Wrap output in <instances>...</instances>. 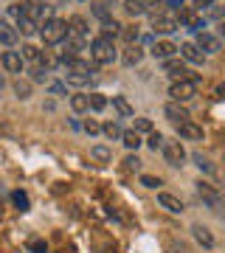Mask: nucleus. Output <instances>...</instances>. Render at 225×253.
<instances>
[{"mask_svg": "<svg viewBox=\"0 0 225 253\" xmlns=\"http://www.w3.org/2000/svg\"><path fill=\"white\" fill-rule=\"evenodd\" d=\"M40 37H43L45 45H56V42H65L68 40V23L59 17H48L45 26L40 28Z\"/></svg>", "mask_w": 225, "mask_h": 253, "instance_id": "1", "label": "nucleus"}, {"mask_svg": "<svg viewBox=\"0 0 225 253\" xmlns=\"http://www.w3.org/2000/svg\"><path fill=\"white\" fill-rule=\"evenodd\" d=\"M90 56H93V65H110L116 62V45L110 37H96L90 42Z\"/></svg>", "mask_w": 225, "mask_h": 253, "instance_id": "2", "label": "nucleus"}, {"mask_svg": "<svg viewBox=\"0 0 225 253\" xmlns=\"http://www.w3.org/2000/svg\"><path fill=\"white\" fill-rule=\"evenodd\" d=\"M194 186H197V197L203 200V203H206L214 214H225V197L214 189V186H211V183L200 180V183H194Z\"/></svg>", "mask_w": 225, "mask_h": 253, "instance_id": "3", "label": "nucleus"}, {"mask_svg": "<svg viewBox=\"0 0 225 253\" xmlns=\"http://www.w3.org/2000/svg\"><path fill=\"white\" fill-rule=\"evenodd\" d=\"M161 152H163V158H166V163L175 166V169H180V166L186 163V149H183L180 141H163Z\"/></svg>", "mask_w": 225, "mask_h": 253, "instance_id": "4", "label": "nucleus"}, {"mask_svg": "<svg viewBox=\"0 0 225 253\" xmlns=\"http://www.w3.org/2000/svg\"><path fill=\"white\" fill-rule=\"evenodd\" d=\"M172 101H189L197 96V82H175L169 87Z\"/></svg>", "mask_w": 225, "mask_h": 253, "instance_id": "5", "label": "nucleus"}, {"mask_svg": "<svg viewBox=\"0 0 225 253\" xmlns=\"http://www.w3.org/2000/svg\"><path fill=\"white\" fill-rule=\"evenodd\" d=\"M194 45H197L203 54H217V51L223 48V40H220V37H214V34H208V31H200Z\"/></svg>", "mask_w": 225, "mask_h": 253, "instance_id": "6", "label": "nucleus"}, {"mask_svg": "<svg viewBox=\"0 0 225 253\" xmlns=\"http://www.w3.org/2000/svg\"><path fill=\"white\" fill-rule=\"evenodd\" d=\"M163 116L169 118L172 124H183V121H189V110L183 107L180 101H169V104L163 107Z\"/></svg>", "mask_w": 225, "mask_h": 253, "instance_id": "7", "label": "nucleus"}, {"mask_svg": "<svg viewBox=\"0 0 225 253\" xmlns=\"http://www.w3.org/2000/svg\"><path fill=\"white\" fill-rule=\"evenodd\" d=\"M0 65H3L6 73H23V56H20L17 51H3Z\"/></svg>", "mask_w": 225, "mask_h": 253, "instance_id": "8", "label": "nucleus"}, {"mask_svg": "<svg viewBox=\"0 0 225 253\" xmlns=\"http://www.w3.org/2000/svg\"><path fill=\"white\" fill-rule=\"evenodd\" d=\"M178 28H180L178 17H169V14H158V17H155V23H152L155 34H172V31H178Z\"/></svg>", "mask_w": 225, "mask_h": 253, "instance_id": "9", "label": "nucleus"}, {"mask_svg": "<svg viewBox=\"0 0 225 253\" xmlns=\"http://www.w3.org/2000/svg\"><path fill=\"white\" fill-rule=\"evenodd\" d=\"M152 54L158 56V59H163V62H166V59H172V56L178 54V45H175L172 40H158V42L152 45Z\"/></svg>", "mask_w": 225, "mask_h": 253, "instance_id": "10", "label": "nucleus"}, {"mask_svg": "<svg viewBox=\"0 0 225 253\" xmlns=\"http://www.w3.org/2000/svg\"><path fill=\"white\" fill-rule=\"evenodd\" d=\"M178 135L186 138V141H203V126L191 124V121H183V124H178Z\"/></svg>", "mask_w": 225, "mask_h": 253, "instance_id": "11", "label": "nucleus"}, {"mask_svg": "<svg viewBox=\"0 0 225 253\" xmlns=\"http://www.w3.org/2000/svg\"><path fill=\"white\" fill-rule=\"evenodd\" d=\"M88 31H90V26H88V20L85 17H79V14H73L71 20H68V37H82V40H85V37H88Z\"/></svg>", "mask_w": 225, "mask_h": 253, "instance_id": "12", "label": "nucleus"}, {"mask_svg": "<svg viewBox=\"0 0 225 253\" xmlns=\"http://www.w3.org/2000/svg\"><path fill=\"white\" fill-rule=\"evenodd\" d=\"M158 203H161L166 211H172V214H183V211H186V208H183V200H178L175 194H166V191L158 194Z\"/></svg>", "mask_w": 225, "mask_h": 253, "instance_id": "13", "label": "nucleus"}, {"mask_svg": "<svg viewBox=\"0 0 225 253\" xmlns=\"http://www.w3.org/2000/svg\"><path fill=\"white\" fill-rule=\"evenodd\" d=\"M178 51H180V56H183L186 62H194V65L203 62V51H200V48L194 45V42H183V45H180Z\"/></svg>", "mask_w": 225, "mask_h": 253, "instance_id": "14", "label": "nucleus"}, {"mask_svg": "<svg viewBox=\"0 0 225 253\" xmlns=\"http://www.w3.org/2000/svg\"><path fill=\"white\" fill-rule=\"evenodd\" d=\"M17 28L14 26H9V23H6V20H0V42H3V45H14V42H17Z\"/></svg>", "mask_w": 225, "mask_h": 253, "instance_id": "15", "label": "nucleus"}, {"mask_svg": "<svg viewBox=\"0 0 225 253\" xmlns=\"http://www.w3.org/2000/svg\"><path fill=\"white\" fill-rule=\"evenodd\" d=\"M144 59V51H141V45L135 42V45H127V51H124V56H121V62L127 65V68H133V65H138Z\"/></svg>", "mask_w": 225, "mask_h": 253, "instance_id": "16", "label": "nucleus"}, {"mask_svg": "<svg viewBox=\"0 0 225 253\" xmlns=\"http://www.w3.org/2000/svg\"><path fill=\"white\" fill-rule=\"evenodd\" d=\"M26 62H34V65H43L45 62V56H43V51L40 48H34V45H23V51H17ZM45 68H48V62H45Z\"/></svg>", "mask_w": 225, "mask_h": 253, "instance_id": "17", "label": "nucleus"}, {"mask_svg": "<svg viewBox=\"0 0 225 253\" xmlns=\"http://www.w3.org/2000/svg\"><path fill=\"white\" fill-rule=\"evenodd\" d=\"M191 234H194V239H197V242L203 245L206 251H211V248H214V236H211V231H208V228L194 225V228H191Z\"/></svg>", "mask_w": 225, "mask_h": 253, "instance_id": "18", "label": "nucleus"}, {"mask_svg": "<svg viewBox=\"0 0 225 253\" xmlns=\"http://www.w3.org/2000/svg\"><path fill=\"white\" fill-rule=\"evenodd\" d=\"M124 9H127V14L138 17V14L149 11V0H124Z\"/></svg>", "mask_w": 225, "mask_h": 253, "instance_id": "19", "label": "nucleus"}, {"mask_svg": "<svg viewBox=\"0 0 225 253\" xmlns=\"http://www.w3.org/2000/svg\"><path fill=\"white\" fill-rule=\"evenodd\" d=\"M113 107L118 110V116H121V118H133V116H135L133 104H130L124 96H113Z\"/></svg>", "mask_w": 225, "mask_h": 253, "instance_id": "20", "label": "nucleus"}, {"mask_svg": "<svg viewBox=\"0 0 225 253\" xmlns=\"http://www.w3.org/2000/svg\"><path fill=\"white\" fill-rule=\"evenodd\" d=\"M82 51H88L85 40H82V37H71L68 45H65V56H76V54H82Z\"/></svg>", "mask_w": 225, "mask_h": 253, "instance_id": "21", "label": "nucleus"}, {"mask_svg": "<svg viewBox=\"0 0 225 253\" xmlns=\"http://www.w3.org/2000/svg\"><path fill=\"white\" fill-rule=\"evenodd\" d=\"M116 34H121V23L113 17L101 20V37H116Z\"/></svg>", "mask_w": 225, "mask_h": 253, "instance_id": "22", "label": "nucleus"}, {"mask_svg": "<svg viewBox=\"0 0 225 253\" xmlns=\"http://www.w3.org/2000/svg\"><path fill=\"white\" fill-rule=\"evenodd\" d=\"M90 76H93V73H85V71H68V76H65V79L71 82V84H76V87H82V84H88V82H90Z\"/></svg>", "mask_w": 225, "mask_h": 253, "instance_id": "23", "label": "nucleus"}, {"mask_svg": "<svg viewBox=\"0 0 225 253\" xmlns=\"http://www.w3.org/2000/svg\"><path fill=\"white\" fill-rule=\"evenodd\" d=\"M101 132L110 138V141H121V135H124V129L116 124V121H107V124L101 126Z\"/></svg>", "mask_w": 225, "mask_h": 253, "instance_id": "24", "label": "nucleus"}, {"mask_svg": "<svg viewBox=\"0 0 225 253\" xmlns=\"http://www.w3.org/2000/svg\"><path fill=\"white\" fill-rule=\"evenodd\" d=\"M88 104H90V110H93V113H101V110L107 107V99H104V93H90Z\"/></svg>", "mask_w": 225, "mask_h": 253, "instance_id": "25", "label": "nucleus"}, {"mask_svg": "<svg viewBox=\"0 0 225 253\" xmlns=\"http://www.w3.org/2000/svg\"><path fill=\"white\" fill-rule=\"evenodd\" d=\"M20 31H23L26 37L37 34V23H34V20H28V17H23V14H20V17H17V34H20Z\"/></svg>", "mask_w": 225, "mask_h": 253, "instance_id": "26", "label": "nucleus"}, {"mask_svg": "<svg viewBox=\"0 0 225 253\" xmlns=\"http://www.w3.org/2000/svg\"><path fill=\"white\" fill-rule=\"evenodd\" d=\"M121 144H124L127 149H138L144 141H141V135H138L135 129H130V132H124V135H121Z\"/></svg>", "mask_w": 225, "mask_h": 253, "instance_id": "27", "label": "nucleus"}, {"mask_svg": "<svg viewBox=\"0 0 225 253\" xmlns=\"http://www.w3.org/2000/svg\"><path fill=\"white\" fill-rule=\"evenodd\" d=\"M14 93H17V99H31V82H26V79H17L14 82Z\"/></svg>", "mask_w": 225, "mask_h": 253, "instance_id": "28", "label": "nucleus"}, {"mask_svg": "<svg viewBox=\"0 0 225 253\" xmlns=\"http://www.w3.org/2000/svg\"><path fill=\"white\" fill-rule=\"evenodd\" d=\"M71 107L76 110V113H85V110H90V104H88V96H82V93H76V96H71Z\"/></svg>", "mask_w": 225, "mask_h": 253, "instance_id": "29", "label": "nucleus"}, {"mask_svg": "<svg viewBox=\"0 0 225 253\" xmlns=\"http://www.w3.org/2000/svg\"><path fill=\"white\" fill-rule=\"evenodd\" d=\"M121 37H124L130 45L138 42V26H121Z\"/></svg>", "mask_w": 225, "mask_h": 253, "instance_id": "30", "label": "nucleus"}, {"mask_svg": "<svg viewBox=\"0 0 225 253\" xmlns=\"http://www.w3.org/2000/svg\"><path fill=\"white\" fill-rule=\"evenodd\" d=\"M163 141H166V138H163L161 132H149V138H146V146H149V149H155V152H158V149H161V146H163Z\"/></svg>", "mask_w": 225, "mask_h": 253, "instance_id": "31", "label": "nucleus"}, {"mask_svg": "<svg viewBox=\"0 0 225 253\" xmlns=\"http://www.w3.org/2000/svg\"><path fill=\"white\" fill-rule=\"evenodd\" d=\"M11 203L20 208V211H28V197L23 191H11Z\"/></svg>", "mask_w": 225, "mask_h": 253, "instance_id": "32", "label": "nucleus"}, {"mask_svg": "<svg viewBox=\"0 0 225 253\" xmlns=\"http://www.w3.org/2000/svg\"><path fill=\"white\" fill-rule=\"evenodd\" d=\"M194 163H197V166H200L206 174H214V166L208 163V158H203V152H194Z\"/></svg>", "mask_w": 225, "mask_h": 253, "instance_id": "33", "label": "nucleus"}, {"mask_svg": "<svg viewBox=\"0 0 225 253\" xmlns=\"http://www.w3.org/2000/svg\"><path fill=\"white\" fill-rule=\"evenodd\" d=\"M124 169H127V172H138V169H141L138 155H127V158H124Z\"/></svg>", "mask_w": 225, "mask_h": 253, "instance_id": "34", "label": "nucleus"}, {"mask_svg": "<svg viewBox=\"0 0 225 253\" xmlns=\"http://www.w3.org/2000/svg\"><path fill=\"white\" fill-rule=\"evenodd\" d=\"M93 158H96V161H101V163H107L113 155H110L107 146H93Z\"/></svg>", "mask_w": 225, "mask_h": 253, "instance_id": "35", "label": "nucleus"}, {"mask_svg": "<svg viewBox=\"0 0 225 253\" xmlns=\"http://www.w3.org/2000/svg\"><path fill=\"white\" fill-rule=\"evenodd\" d=\"M135 132H152V121L149 118H135Z\"/></svg>", "mask_w": 225, "mask_h": 253, "instance_id": "36", "label": "nucleus"}, {"mask_svg": "<svg viewBox=\"0 0 225 253\" xmlns=\"http://www.w3.org/2000/svg\"><path fill=\"white\" fill-rule=\"evenodd\" d=\"M141 186H146V189H158V186H163L161 177H152V174H141Z\"/></svg>", "mask_w": 225, "mask_h": 253, "instance_id": "37", "label": "nucleus"}, {"mask_svg": "<svg viewBox=\"0 0 225 253\" xmlns=\"http://www.w3.org/2000/svg\"><path fill=\"white\" fill-rule=\"evenodd\" d=\"M48 93H51V96H68L62 82H48Z\"/></svg>", "mask_w": 225, "mask_h": 253, "instance_id": "38", "label": "nucleus"}, {"mask_svg": "<svg viewBox=\"0 0 225 253\" xmlns=\"http://www.w3.org/2000/svg\"><path fill=\"white\" fill-rule=\"evenodd\" d=\"M85 132H90V135H96V132H101V124L99 121H93V118H88V121H85Z\"/></svg>", "mask_w": 225, "mask_h": 253, "instance_id": "39", "label": "nucleus"}, {"mask_svg": "<svg viewBox=\"0 0 225 253\" xmlns=\"http://www.w3.org/2000/svg\"><path fill=\"white\" fill-rule=\"evenodd\" d=\"M45 73H48V68L37 65V68H31V79H34V82H45Z\"/></svg>", "mask_w": 225, "mask_h": 253, "instance_id": "40", "label": "nucleus"}, {"mask_svg": "<svg viewBox=\"0 0 225 253\" xmlns=\"http://www.w3.org/2000/svg\"><path fill=\"white\" fill-rule=\"evenodd\" d=\"M93 14H96L99 20H107V17H110V14H107V6H104V3H96V6H93Z\"/></svg>", "mask_w": 225, "mask_h": 253, "instance_id": "41", "label": "nucleus"}, {"mask_svg": "<svg viewBox=\"0 0 225 253\" xmlns=\"http://www.w3.org/2000/svg\"><path fill=\"white\" fill-rule=\"evenodd\" d=\"M31 251H34V253H45L48 248H45V242H31Z\"/></svg>", "mask_w": 225, "mask_h": 253, "instance_id": "42", "label": "nucleus"}, {"mask_svg": "<svg viewBox=\"0 0 225 253\" xmlns=\"http://www.w3.org/2000/svg\"><path fill=\"white\" fill-rule=\"evenodd\" d=\"M163 6H172V9H180V6H183V0H163Z\"/></svg>", "mask_w": 225, "mask_h": 253, "instance_id": "43", "label": "nucleus"}, {"mask_svg": "<svg viewBox=\"0 0 225 253\" xmlns=\"http://www.w3.org/2000/svg\"><path fill=\"white\" fill-rule=\"evenodd\" d=\"M169 253H186V248L183 245H169Z\"/></svg>", "mask_w": 225, "mask_h": 253, "instance_id": "44", "label": "nucleus"}, {"mask_svg": "<svg viewBox=\"0 0 225 253\" xmlns=\"http://www.w3.org/2000/svg\"><path fill=\"white\" fill-rule=\"evenodd\" d=\"M194 3H197L200 9H206V6H211V3H214V0H194Z\"/></svg>", "mask_w": 225, "mask_h": 253, "instance_id": "45", "label": "nucleus"}, {"mask_svg": "<svg viewBox=\"0 0 225 253\" xmlns=\"http://www.w3.org/2000/svg\"><path fill=\"white\" fill-rule=\"evenodd\" d=\"M217 17H220V23H225V9H217Z\"/></svg>", "mask_w": 225, "mask_h": 253, "instance_id": "46", "label": "nucleus"}, {"mask_svg": "<svg viewBox=\"0 0 225 253\" xmlns=\"http://www.w3.org/2000/svg\"><path fill=\"white\" fill-rule=\"evenodd\" d=\"M220 34H223V40H225V23H223V26H220Z\"/></svg>", "mask_w": 225, "mask_h": 253, "instance_id": "47", "label": "nucleus"}, {"mask_svg": "<svg viewBox=\"0 0 225 253\" xmlns=\"http://www.w3.org/2000/svg\"><path fill=\"white\" fill-rule=\"evenodd\" d=\"M3 84H6V79H3V73H0V87H3Z\"/></svg>", "mask_w": 225, "mask_h": 253, "instance_id": "48", "label": "nucleus"}]
</instances>
